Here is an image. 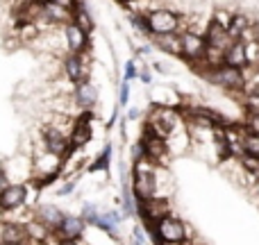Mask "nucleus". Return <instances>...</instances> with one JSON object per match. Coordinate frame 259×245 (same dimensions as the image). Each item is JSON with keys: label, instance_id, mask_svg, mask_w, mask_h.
Returning <instances> with one entry per match:
<instances>
[{"label": "nucleus", "instance_id": "20e7f679", "mask_svg": "<svg viewBox=\"0 0 259 245\" xmlns=\"http://www.w3.org/2000/svg\"><path fill=\"white\" fill-rule=\"evenodd\" d=\"M178 39H180V57L187 64H196L205 59L207 41L200 30H196V27H182Z\"/></svg>", "mask_w": 259, "mask_h": 245}, {"label": "nucleus", "instance_id": "2eb2a0df", "mask_svg": "<svg viewBox=\"0 0 259 245\" xmlns=\"http://www.w3.org/2000/svg\"><path fill=\"white\" fill-rule=\"evenodd\" d=\"M202 34H205V41L209 48H219V50H225L230 45V41H232L228 34V27L221 25V23L214 21V18H209V23H207Z\"/></svg>", "mask_w": 259, "mask_h": 245}, {"label": "nucleus", "instance_id": "a211bd4d", "mask_svg": "<svg viewBox=\"0 0 259 245\" xmlns=\"http://www.w3.org/2000/svg\"><path fill=\"white\" fill-rule=\"evenodd\" d=\"M237 161H239V166H241L243 173L252 177V182H259V157L248 155V152H239Z\"/></svg>", "mask_w": 259, "mask_h": 245}, {"label": "nucleus", "instance_id": "423d86ee", "mask_svg": "<svg viewBox=\"0 0 259 245\" xmlns=\"http://www.w3.org/2000/svg\"><path fill=\"white\" fill-rule=\"evenodd\" d=\"M139 145H141L143 150V157H146L148 161H152L155 166H164L166 159H168V141H166L164 136H159V134H155L150 127H143V134L141 138H139Z\"/></svg>", "mask_w": 259, "mask_h": 245}, {"label": "nucleus", "instance_id": "6ab92c4d", "mask_svg": "<svg viewBox=\"0 0 259 245\" xmlns=\"http://www.w3.org/2000/svg\"><path fill=\"white\" fill-rule=\"evenodd\" d=\"M152 43H155L157 48H161L164 53H168V55H175V57H180V39H178V34L152 36Z\"/></svg>", "mask_w": 259, "mask_h": 245}, {"label": "nucleus", "instance_id": "bb28decb", "mask_svg": "<svg viewBox=\"0 0 259 245\" xmlns=\"http://www.w3.org/2000/svg\"><path fill=\"white\" fill-rule=\"evenodd\" d=\"M25 245H48V243H46V241H27Z\"/></svg>", "mask_w": 259, "mask_h": 245}, {"label": "nucleus", "instance_id": "b1692460", "mask_svg": "<svg viewBox=\"0 0 259 245\" xmlns=\"http://www.w3.org/2000/svg\"><path fill=\"white\" fill-rule=\"evenodd\" d=\"M127 98H130V86H127V80L121 84V105H127Z\"/></svg>", "mask_w": 259, "mask_h": 245}, {"label": "nucleus", "instance_id": "6e6552de", "mask_svg": "<svg viewBox=\"0 0 259 245\" xmlns=\"http://www.w3.org/2000/svg\"><path fill=\"white\" fill-rule=\"evenodd\" d=\"M27 198H30V188L25 182H7V186L0 193V214H9L21 207H25Z\"/></svg>", "mask_w": 259, "mask_h": 245}, {"label": "nucleus", "instance_id": "0eeeda50", "mask_svg": "<svg viewBox=\"0 0 259 245\" xmlns=\"http://www.w3.org/2000/svg\"><path fill=\"white\" fill-rule=\"evenodd\" d=\"M62 75L66 77L71 84H80V82L91 80V68H89L87 55H64Z\"/></svg>", "mask_w": 259, "mask_h": 245}, {"label": "nucleus", "instance_id": "4468645a", "mask_svg": "<svg viewBox=\"0 0 259 245\" xmlns=\"http://www.w3.org/2000/svg\"><path fill=\"white\" fill-rule=\"evenodd\" d=\"M225 66H232V68H241L246 71L250 66V59H248V45L246 41L237 39V41H230V45L225 48V57H223Z\"/></svg>", "mask_w": 259, "mask_h": 245}, {"label": "nucleus", "instance_id": "7ed1b4c3", "mask_svg": "<svg viewBox=\"0 0 259 245\" xmlns=\"http://www.w3.org/2000/svg\"><path fill=\"white\" fill-rule=\"evenodd\" d=\"M152 236H155V243H187L191 238V229L182 218L168 214L152 227Z\"/></svg>", "mask_w": 259, "mask_h": 245}, {"label": "nucleus", "instance_id": "dca6fc26", "mask_svg": "<svg viewBox=\"0 0 259 245\" xmlns=\"http://www.w3.org/2000/svg\"><path fill=\"white\" fill-rule=\"evenodd\" d=\"M0 243H27L25 225L16 223V220H0Z\"/></svg>", "mask_w": 259, "mask_h": 245}, {"label": "nucleus", "instance_id": "9b49d317", "mask_svg": "<svg viewBox=\"0 0 259 245\" xmlns=\"http://www.w3.org/2000/svg\"><path fill=\"white\" fill-rule=\"evenodd\" d=\"M64 43H66V55H87L89 50V34L82 27H77L75 23H66L62 25Z\"/></svg>", "mask_w": 259, "mask_h": 245}, {"label": "nucleus", "instance_id": "1a4fd4ad", "mask_svg": "<svg viewBox=\"0 0 259 245\" xmlns=\"http://www.w3.org/2000/svg\"><path fill=\"white\" fill-rule=\"evenodd\" d=\"M94 138V125H91V112H82L73 118L71 132H68V141H71L73 150H80Z\"/></svg>", "mask_w": 259, "mask_h": 245}, {"label": "nucleus", "instance_id": "ddd939ff", "mask_svg": "<svg viewBox=\"0 0 259 245\" xmlns=\"http://www.w3.org/2000/svg\"><path fill=\"white\" fill-rule=\"evenodd\" d=\"M32 218L39 220V223L44 225V227H48L50 232H55V229L59 227V223H62V218H64V211L59 209L57 205H53V202H41V205L34 207Z\"/></svg>", "mask_w": 259, "mask_h": 245}, {"label": "nucleus", "instance_id": "5701e85b", "mask_svg": "<svg viewBox=\"0 0 259 245\" xmlns=\"http://www.w3.org/2000/svg\"><path fill=\"white\" fill-rule=\"evenodd\" d=\"M241 127L246 129V132L257 134V136H259V114H246V116H243Z\"/></svg>", "mask_w": 259, "mask_h": 245}, {"label": "nucleus", "instance_id": "cd10ccee", "mask_svg": "<svg viewBox=\"0 0 259 245\" xmlns=\"http://www.w3.org/2000/svg\"><path fill=\"white\" fill-rule=\"evenodd\" d=\"M157 245H187V243H166L164 241V243H157Z\"/></svg>", "mask_w": 259, "mask_h": 245}, {"label": "nucleus", "instance_id": "f257e3e1", "mask_svg": "<svg viewBox=\"0 0 259 245\" xmlns=\"http://www.w3.org/2000/svg\"><path fill=\"white\" fill-rule=\"evenodd\" d=\"M148 27V36H164V34H180L187 23L180 12L170 7H155L150 12H143Z\"/></svg>", "mask_w": 259, "mask_h": 245}, {"label": "nucleus", "instance_id": "4be33fe9", "mask_svg": "<svg viewBox=\"0 0 259 245\" xmlns=\"http://www.w3.org/2000/svg\"><path fill=\"white\" fill-rule=\"evenodd\" d=\"M82 218H84V223H89V225H96V220H98V216H100V209L96 205H91V202H87L84 207H82Z\"/></svg>", "mask_w": 259, "mask_h": 245}, {"label": "nucleus", "instance_id": "f3484780", "mask_svg": "<svg viewBox=\"0 0 259 245\" xmlns=\"http://www.w3.org/2000/svg\"><path fill=\"white\" fill-rule=\"evenodd\" d=\"M96 227L107 232V234H112V236H116V234L121 232V216H118L116 211H105V214L98 216Z\"/></svg>", "mask_w": 259, "mask_h": 245}, {"label": "nucleus", "instance_id": "c85d7f7f", "mask_svg": "<svg viewBox=\"0 0 259 245\" xmlns=\"http://www.w3.org/2000/svg\"><path fill=\"white\" fill-rule=\"evenodd\" d=\"M132 245H143L141 241H137V238H132Z\"/></svg>", "mask_w": 259, "mask_h": 245}, {"label": "nucleus", "instance_id": "a878e982", "mask_svg": "<svg viewBox=\"0 0 259 245\" xmlns=\"http://www.w3.org/2000/svg\"><path fill=\"white\" fill-rule=\"evenodd\" d=\"M57 245H84V243H82V238H77V241H57Z\"/></svg>", "mask_w": 259, "mask_h": 245}, {"label": "nucleus", "instance_id": "f8f14e48", "mask_svg": "<svg viewBox=\"0 0 259 245\" xmlns=\"http://www.w3.org/2000/svg\"><path fill=\"white\" fill-rule=\"evenodd\" d=\"M84 218L82 216H75V214H64L62 223H59V227L55 229V236L59 238V241H77V238L84 236Z\"/></svg>", "mask_w": 259, "mask_h": 245}, {"label": "nucleus", "instance_id": "393cba45", "mask_svg": "<svg viewBox=\"0 0 259 245\" xmlns=\"http://www.w3.org/2000/svg\"><path fill=\"white\" fill-rule=\"evenodd\" d=\"M7 186V175H5V170H3V166H0V193H3V188Z\"/></svg>", "mask_w": 259, "mask_h": 245}, {"label": "nucleus", "instance_id": "9d476101", "mask_svg": "<svg viewBox=\"0 0 259 245\" xmlns=\"http://www.w3.org/2000/svg\"><path fill=\"white\" fill-rule=\"evenodd\" d=\"M71 100L75 105V112H94L96 105H98V86L91 80L80 82V84L73 86L71 91Z\"/></svg>", "mask_w": 259, "mask_h": 245}, {"label": "nucleus", "instance_id": "412c9836", "mask_svg": "<svg viewBox=\"0 0 259 245\" xmlns=\"http://www.w3.org/2000/svg\"><path fill=\"white\" fill-rule=\"evenodd\" d=\"M239 98H241L246 114H259V91H248V93H241Z\"/></svg>", "mask_w": 259, "mask_h": 245}, {"label": "nucleus", "instance_id": "39448f33", "mask_svg": "<svg viewBox=\"0 0 259 245\" xmlns=\"http://www.w3.org/2000/svg\"><path fill=\"white\" fill-rule=\"evenodd\" d=\"M39 145L44 148V150L53 152V155L62 157V159H66L68 152L73 150L71 141H68V134L62 132L59 127H55V125H50V123H44L39 127Z\"/></svg>", "mask_w": 259, "mask_h": 245}, {"label": "nucleus", "instance_id": "c756f323", "mask_svg": "<svg viewBox=\"0 0 259 245\" xmlns=\"http://www.w3.org/2000/svg\"><path fill=\"white\" fill-rule=\"evenodd\" d=\"M0 245H18V243H0Z\"/></svg>", "mask_w": 259, "mask_h": 245}, {"label": "nucleus", "instance_id": "aec40b11", "mask_svg": "<svg viewBox=\"0 0 259 245\" xmlns=\"http://www.w3.org/2000/svg\"><path fill=\"white\" fill-rule=\"evenodd\" d=\"M239 150L259 157V136L257 134L246 132V129L241 127V132H239Z\"/></svg>", "mask_w": 259, "mask_h": 245}, {"label": "nucleus", "instance_id": "f03ea898", "mask_svg": "<svg viewBox=\"0 0 259 245\" xmlns=\"http://www.w3.org/2000/svg\"><path fill=\"white\" fill-rule=\"evenodd\" d=\"M202 80L209 82L211 86H219L221 91L232 95H241L246 89V71L241 68H232V66H219V68H207Z\"/></svg>", "mask_w": 259, "mask_h": 245}]
</instances>
